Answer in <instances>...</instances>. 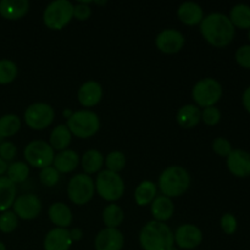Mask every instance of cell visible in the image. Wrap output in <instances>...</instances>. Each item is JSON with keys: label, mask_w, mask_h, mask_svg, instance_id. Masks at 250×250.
<instances>
[{"label": "cell", "mask_w": 250, "mask_h": 250, "mask_svg": "<svg viewBox=\"0 0 250 250\" xmlns=\"http://www.w3.org/2000/svg\"><path fill=\"white\" fill-rule=\"evenodd\" d=\"M6 177L11 181L12 183H22L28 178L29 167L23 161H15L7 166Z\"/></svg>", "instance_id": "4dcf8cb0"}, {"label": "cell", "mask_w": 250, "mask_h": 250, "mask_svg": "<svg viewBox=\"0 0 250 250\" xmlns=\"http://www.w3.org/2000/svg\"><path fill=\"white\" fill-rule=\"evenodd\" d=\"M155 45L161 53L176 54L185 45V36L177 29H164L156 36Z\"/></svg>", "instance_id": "4fadbf2b"}, {"label": "cell", "mask_w": 250, "mask_h": 250, "mask_svg": "<svg viewBox=\"0 0 250 250\" xmlns=\"http://www.w3.org/2000/svg\"><path fill=\"white\" fill-rule=\"evenodd\" d=\"M242 103H243L244 109L250 114V87H248L244 90L243 97H242Z\"/></svg>", "instance_id": "b9f144b4"}, {"label": "cell", "mask_w": 250, "mask_h": 250, "mask_svg": "<svg viewBox=\"0 0 250 250\" xmlns=\"http://www.w3.org/2000/svg\"><path fill=\"white\" fill-rule=\"evenodd\" d=\"M17 77V66L9 59L0 60V84H9Z\"/></svg>", "instance_id": "1f68e13d"}, {"label": "cell", "mask_w": 250, "mask_h": 250, "mask_svg": "<svg viewBox=\"0 0 250 250\" xmlns=\"http://www.w3.org/2000/svg\"><path fill=\"white\" fill-rule=\"evenodd\" d=\"M212 150L217 155L227 158L233 149H232V144L229 143V141H227L226 138H222V137H217L212 142Z\"/></svg>", "instance_id": "8d00e7d4"}, {"label": "cell", "mask_w": 250, "mask_h": 250, "mask_svg": "<svg viewBox=\"0 0 250 250\" xmlns=\"http://www.w3.org/2000/svg\"><path fill=\"white\" fill-rule=\"evenodd\" d=\"M78 164H80V156L75 150H66L59 151L55 156H54L53 167L58 171L59 173H70L77 168Z\"/></svg>", "instance_id": "ffe728a7"}, {"label": "cell", "mask_w": 250, "mask_h": 250, "mask_svg": "<svg viewBox=\"0 0 250 250\" xmlns=\"http://www.w3.org/2000/svg\"><path fill=\"white\" fill-rule=\"evenodd\" d=\"M48 215L50 221L60 229H67L72 224V211L65 203L58 202L51 204L49 208Z\"/></svg>", "instance_id": "603a6c76"}, {"label": "cell", "mask_w": 250, "mask_h": 250, "mask_svg": "<svg viewBox=\"0 0 250 250\" xmlns=\"http://www.w3.org/2000/svg\"><path fill=\"white\" fill-rule=\"evenodd\" d=\"M248 39L250 41V29L248 31Z\"/></svg>", "instance_id": "7dc6e473"}, {"label": "cell", "mask_w": 250, "mask_h": 250, "mask_svg": "<svg viewBox=\"0 0 250 250\" xmlns=\"http://www.w3.org/2000/svg\"><path fill=\"white\" fill-rule=\"evenodd\" d=\"M0 250H6V247H5V244L2 242H0Z\"/></svg>", "instance_id": "bcb514c9"}, {"label": "cell", "mask_w": 250, "mask_h": 250, "mask_svg": "<svg viewBox=\"0 0 250 250\" xmlns=\"http://www.w3.org/2000/svg\"><path fill=\"white\" fill-rule=\"evenodd\" d=\"M70 236H71V239H72V242H78L83 237L82 229H71Z\"/></svg>", "instance_id": "7bdbcfd3"}, {"label": "cell", "mask_w": 250, "mask_h": 250, "mask_svg": "<svg viewBox=\"0 0 250 250\" xmlns=\"http://www.w3.org/2000/svg\"><path fill=\"white\" fill-rule=\"evenodd\" d=\"M95 193V183L89 175L78 173L73 176L67 186L68 199L76 205H84L92 200Z\"/></svg>", "instance_id": "ba28073f"}, {"label": "cell", "mask_w": 250, "mask_h": 250, "mask_svg": "<svg viewBox=\"0 0 250 250\" xmlns=\"http://www.w3.org/2000/svg\"><path fill=\"white\" fill-rule=\"evenodd\" d=\"M220 224H221L222 231H224L226 234H229V236L233 234L234 232L237 231V226H238V224H237V219L232 214H225L224 216L221 217Z\"/></svg>", "instance_id": "f35d334b"}, {"label": "cell", "mask_w": 250, "mask_h": 250, "mask_svg": "<svg viewBox=\"0 0 250 250\" xmlns=\"http://www.w3.org/2000/svg\"><path fill=\"white\" fill-rule=\"evenodd\" d=\"M89 2L80 1L78 4L73 5V17L78 21H85L92 15V9L89 7Z\"/></svg>", "instance_id": "74e56055"}, {"label": "cell", "mask_w": 250, "mask_h": 250, "mask_svg": "<svg viewBox=\"0 0 250 250\" xmlns=\"http://www.w3.org/2000/svg\"><path fill=\"white\" fill-rule=\"evenodd\" d=\"M178 125L183 128H194L202 121V110L194 104H187L180 107L176 116Z\"/></svg>", "instance_id": "7402d4cb"}, {"label": "cell", "mask_w": 250, "mask_h": 250, "mask_svg": "<svg viewBox=\"0 0 250 250\" xmlns=\"http://www.w3.org/2000/svg\"><path fill=\"white\" fill-rule=\"evenodd\" d=\"M7 166L9 165H7L6 161H4L1 158H0V177H1V176H4V173H6Z\"/></svg>", "instance_id": "ee69618b"}, {"label": "cell", "mask_w": 250, "mask_h": 250, "mask_svg": "<svg viewBox=\"0 0 250 250\" xmlns=\"http://www.w3.org/2000/svg\"><path fill=\"white\" fill-rule=\"evenodd\" d=\"M72 243L70 229L55 227L44 238V250H70Z\"/></svg>", "instance_id": "2e32d148"}, {"label": "cell", "mask_w": 250, "mask_h": 250, "mask_svg": "<svg viewBox=\"0 0 250 250\" xmlns=\"http://www.w3.org/2000/svg\"><path fill=\"white\" fill-rule=\"evenodd\" d=\"M72 141V133L70 132L66 125H59L51 131L50 134V146L54 150L62 151L67 149V146Z\"/></svg>", "instance_id": "d4e9b609"}, {"label": "cell", "mask_w": 250, "mask_h": 250, "mask_svg": "<svg viewBox=\"0 0 250 250\" xmlns=\"http://www.w3.org/2000/svg\"><path fill=\"white\" fill-rule=\"evenodd\" d=\"M227 168L236 177H248L250 176V153L242 149L232 150L227 156Z\"/></svg>", "instance_id": "9a60e30c"}, {"label": "cell", "mask_w": 250, "mask_h": 250, "mask_svg": "<svg viewBox=\"0 0 250 250\" xmlns=\"http://www.w3.org/2000/svg\"><path fill=\"white\" fill-rule=\"evenodd\" d=\"M104 155L99 150L90 149L83 154L81 164H82L85 175H93V173H97L98 171H100V168L104 165Z\"/></svg>", "instance_id": "4316f807"}, {"label": "cell", "mask_w": 250, "mask_h": 250, "mask_svg": "<svg viewBox=\"0 0 250 250\" xmlns=\"http://www.w3.org/2000/svg\"><path fill=\"white\" fill-rule=\"evenodd\" d=\"M229 19L234 28L250 29V6L246 4L236 5L232 7Z\"/></svg>", "instance_id": "83f0119b"}, {"label": "cell", "mask_w": 250, "mask_h": 250, "mask_svg": "<svg viewBox=\"0 0 250 250\" xmlns=\"http://www.w3.org/2000/svg\"><path fill=\"white\" fill-rule=\"evenodd\" d=\"M150 210L155 221L165 222L173 216L175 205H173L171 198L165 197V195H159L150 204Z\"/></svg>", "instance_id": "44dd1931"}, {"label": "cell", "mask_w": 250, "mask_h": 250, "mask_svg": "<svg viewBox=\"0 0 250 250\" xmlns=\"http://www.w3.org/2000/svg\"><path fill=\"white\" fill-rule=\"evenodd\" d=\"M21 128V120L15 114H6L0 117V137L7 138L17 133Z\"/></svg>", "instance_id": "f546056e"}, {"label": "cell", "mask_w": 250, "mask_h": 250, "mask_svg": "<svg viewBox=\"0 0 250 250\" xmlns=\"http://www.w3.org/2000/svg\"><path fill=\"white\" fill-rule=\"evenodd\" d=\"M71 133L78 138H90L100 128V120L95 112L89 110L75 111L67 119V125Z\"/></svg>", "instance_id": "277c9868"}, {"label": "cell", "mask_w": 250, "mask_h": 250, "mask_svg": "<svg viewBox=\"0 0 250 250\" xmlns=\"http://www.w3.org/2000/svg\"><path fill=\"white\" fill-rule=\"evenodd\" d=\"M173 237H175V244H177L178 248L186 250L195 249L203 242L202 229L192 224L181 225L176 229Z\"/></svg>", "instance_id": "7c38bea8"}, {"label": "cell", "mask_w": 250, "mask_h": 250, "mask_svg": "<svg viewBox=\"0 0 250 250\" xmlns=\"http://www.w3.org/2000/svg\"><path fill=\"white\" fill-rule=\"evenodd\" d=\"M94 183L98 195L106 202H116L125 193V182L121 176L109 170L102 171Z\"/></svg>", "instance_id": "8992f818"}, {"label": "cell", "mask_w": 250, "mask_h": 250, "mask_svg": "<svg viewBox=\"0 0 250 250\" xmlns=\"http://www.w3.org/2000/svg\"><path fill=\"white\" fill-rule=\"evenodd\" d=\"M103 98V88L100 83L95 81H87L80 87L77 92V99L84 107H92L99 104Z\"/></svg>", "instance_id": "e0dca14e"}, {"label": "cell", "mask_w": 250, "mask_h": 250, "mask_svg": "<svg viewBox=\"0 0 250 250\" xmlns=\"http://www.w3.org/2000/svg\"><path fill=\"white\" fill-rule=\"evenodd\" d=\"M17 148L12 142H2L0 144V158L4 161H11L14 160L16 156Z\"/></svg>", "instance_id": "ab89813d"}, {"label": "cell", "mask_w": 250, "mask_h": 250, "mask_svg": "<svg viewBox=\"0 0 250 250\" xmlns=\"http://www.w3.org/2000/svg\"><path fill=\"white\" fill-rule=\"evenodd\" d=\"M156 192H158V188L155 183L151 181H143L137 186L134 190V200L139 207H146L153 203V200L156 198Z\"/></svg>", "instance_id": "484cf974"}, {"label": "cell", "mask_w": 250, "mask_h": 250, "mask_svg": "<svg viewBox=\"0 0 250 250\" xmlns=\"http://www.w3.org/2000/svg\"><path fill=\"white\" fill-rule=\"evenodd\" d=\"M125 238L119 229H104L94 239L95 250H122Z\"/></svg>", "instance_id": "5bb4252c"}, {"label": "cell", "mask_w": 250, "mask_h": 250, "mask_svg": "<svg viewBox=\"0 0 250 250\" xmlns=\"http://www.w3.org/2000/svg\"><path fill=\"white\" fill-rule=\"evenodd\" d=\"M55 117V111L46 103H34L24 111V122L34 131H42L50 126Z\"/></svg>", "instance_id": "30bf717a"}, {"label": "cell", "mask_w": 250, "mask_h": 250, "mask_svg": "<svg viewBox=\"0 0 250 250\" xmlns=\"http://www.w3.org/2000/svg\"><path fill=\"white\" fill-rule=\"evenodd\" d=\"M139 244L143 250H172L175 237L167 225L153 220L141 229Z\"/></svg>", "instance_id": "7a4b0ae2"}, {"label": "cell", "mask_w": 250, "mask_h": 250, "mask_svg": "<svg viewBox=\"0 0 250 250\" xmlns=\"http://www.w3.org/2000/svg\"><path fill=\"white\" fill-rule=\"evenodd\" d=\"M192 97L198 107L215 106L222 97L221 83L211 77L203 78L193 87Z\"/></svg>", "instance_id": "52a82bcc"}, {"label": "cell", "mask_w": 250, "mask_h": 250, "mask_svg": "<svg viewBox=\"0 0 250 250\" xmlns=\"http://www.w3.org/2000/svg\"><path fill=\"white\" fill-rule=\"evenodd\" d=\"M39 180H41L42 185L45 186V187H54L60 180V173L53 166H48V167H44L41 170Z\"/></svg>", "instance_id": "e575fe53"}, {"label": "cell", "mask_w": 250, "mask_h": 250, "mask_svg": "<svg viewBox=\"0 0 250 250\" xmlns=\"http://www.w3.org/2000/svg\"><path fill=\"white\" fill-rule=\"evenodd\" d=\"M236 61L241 67L250 70V45H243L236 51Z\"/></svg>", "instance_id": "60d3db41"}, {"label": "cell", "mask_w": 250, "mask_h": 250, "mask_svg": "<svg viewBox=\"0 0 250 250\" xmlns=\"http://www.w3.org/2000/svg\"><path fill=\"white\" fill-rule=\"evenodd\" d=\"M202 120L207 126H216L221 120V111L216 106H209L203 109Z\"/></svg>", "instance_id": "d590c367"}, {"label": "cell", "mask_w": 250, "mask_h": 250, "mask_svg": "<svg viewBox=\"0 0 250 250\" xmlns=\"http://www.w3.org/2000/svg\"><path fill=\"white\" fill-rule=\"evenodd\" d=\"M177 16L182 23L187 26H197V24H200V22L204 19V12L199 4L187 1L178 6Z\"/></svg>", "instance_id": "ac0fdd59"}, {"label": "cell", "mask_w": 250, "mask_h": 250, "mask_svg": "<svg viewBox=\"0 0 250 250\" xmlns=\"http://www.w3.org/2000/svg\"><path fill=\"white\" fill-rule=\"evenodd\" d=\"M200 33L205 41L215 48H225L232 43L236 28L229 16L220 12H212L200 22Z\"/></svg>", "instance_id": "6da1fadb"}, {"label": "cell", "mask_w": 250, "mask_h": 250, "mask_svg": "<svg viewBox=\"0 0 250 250\" xmlns=\"http://www.w3.org/2000/svg\"><path fill=\"white\" fill-rule=\"evenodd\" d=\"M23 155L29 166L42 170L51 166L55 156V150L45 141H32L24 148Z\"/></svg>", "instance_id": "9c48e42d"}, {"label": "cell", "mask_w": 250, "mask_h": 250, "mask_svg": "<svg viewBox=\"0 0 250 250\" xmlns=\"http://www.w3.org/2000/svg\"><path fill=\"white\" fill-rule=\"evenodd\" d=\"M189 186L190 175L182 166H168L159 177V188L163 195L167 198L181 197L187 192Z\"/></svg>", "instance_id": "3957f363"}, {"label": "cell", "mask_w": 250, "mask_h": 250, "mask_svg": "<svg viewBox=\"0 0 250 250\" xmlns=\"http://www.w3.org/2000/svg\"><path fill=\"white\" fill-rule=\"evenodd\" d=\"M15 215L22 220H33L42 211V202L34 194H22L16 197L12 205Z\"/></svg>", "instance_id": "8fae6325"}, {"label": "cell", "mask_w": 250, "mask_h": 250, "mask_svg": "<svg viewBox=\"0 0 250 250\" xmlns=\"http://www.w3.org/2000/svg\"><path fill=\"white\" fill-rule=\"evenodd\" d=\"M19 225V217L15 215L14 211H7L1 212L0 215V231L2 233H11L15 229H17Z\"/></svg>", "instance_id": "836d02e7"}, {"label": "cell", "mask_w": 250, "mask_h": 250, "mask_svg": "<svg viewBox=\"0 0 250 250\" xmlns=\"http://www.w3.org/2000/svg\"><path fill=\"white\" fill-rule=\"evenodd\" d=\"M16 199V185L6 176L0 177V212L7 211Z\"/></svg>", "instance_id": "cb8c5ba5"}, {"label": "cell", "mask_w": 250, "mask_h": 250, "mask_svg": "<svg viewBox=\"0 0 250 250\" xmlns=\"http://www.w3.org/2000/svg\"><path fill=\"white\" fill-rule=\"evenodd\" d=\"M73 19V4L68 0H55L45 7L43 22L49 29L60 31Z\"/></svg>", "instance_id": "5b68a950"}, {"label": "cell", "mask_w": 250, "mask_h": 250, "mask_svg": "<svg viewBox=\"0 0 250 250\" xmlns=\"http://www.w3.org/2000/svg\"><path fill=\"white\" fill-rule=\"evenodd\" d=\"M105 165H106L107 170L111 171V172L119 173L120 171H122L126 166V156L124 153L119 150L111 151L110 154H107V156L105 158Z\"/></svg>", "instance_id": "d6a6232c"}, {"label": "cell", "mask_w": 250, "mask_h": 250, "mask_svg": "<svg viewBox=\"0 0 250 250\" xmlns=\"http://www.w3.org/2000/svg\"><path fill=\"white\" fill-rule=\"evenodd\" d=\"M29 1L28 0H1L0 1V15L4 19L20 20L28 12Z\"/></svg>", "instance_id": "d6986e66"}, {"label": "cell", "mask_w": 250, "mask_h": 250, "mask_svg": "<svg viewBox=\"0 0 250 250\" xmlns=\"http://www.w3.org/2000/svg\"><path fill=\"white\" fill-rule=\"evenodd\" d=\"M73 114V111H71V110H65V111H63V116H66L68 119V117L71 116V115Z\"/></svg>", "instance_id": "f6af8a7d"}, {"label": "cell", "mask_w": 250, "mask_h": 250, "mask_svg": "<svg viewBox=\"0 0 250 250\" xmlns=\"http://www.w3.org/2000/svg\"><path fill=\"white\" fill-rule=\"evenodd\" d=\"M124 210L115 203L106 205L103 211V221L107 229H117L124 222Z\"/></svg>", "instance_id": "f1b7e54d"}]
</instances>
